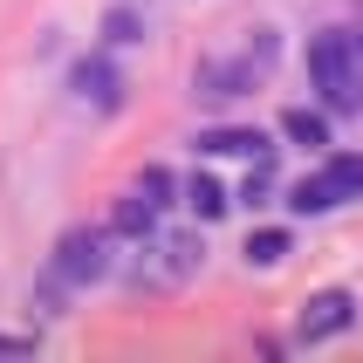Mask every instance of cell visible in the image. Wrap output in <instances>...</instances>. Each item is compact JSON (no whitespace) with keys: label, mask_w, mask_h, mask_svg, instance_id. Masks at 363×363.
<instances>
[{"label":"cell","mask_w":363,"mask_h":363,"mask_svg":"<svg viewBox=\"0 0 363 363\" xmlns=\"http://www.w3.org/2000/svg\"><path fill=\"white\" fill-rule=\"evenodd\" d=\"M308 82H315L323 110L357 117L363 110V28H329V35L308 41Z\"/></svg>","instance_id":"1"},{"label":"cell","mask_w":363,"mask_h":363,"mask_svg":"<svg viewBox=\"0 0 363 363\" xmlns=\"http://www.w3.org/2000/svg\"><path fill=\"white\" fill-rule=\"evenodd\" d=\"M350 199H363V158L357 151H336L323 172H308V179L288 192L295 213H329V206H350Z\"/></svg>","instance_id":"2"},{"label":"cell","mask_w":363,"mask_h":363,"mask_svg":"<svg viewBox=\"0 0 363 363\" xmlns=\"http://www.w3.org/2000/svg\"><path fill=\"white\" fill-rule=\"evenodd\" d=\"M110 274V240L103 233H89V226H76V233H62L55 247V281L62 288H89Z\"/></svg>","instance_id":"3"},{"label":"cell","mask_w":363,"mask_h":363,"mask_svg":"<svg viewBox=\"0 0 363 363\" xmlns=\"http://www.w3.org/2000/svg\"><path fill=\"white\" fill-rule=\"evenodd\" d=\"M357 323V295L350 288H323V295H308L302 302V343H329V336H343V329Z\"/></svg>","instance_id":"4"},{"label":"cell","mask_w":363,"mask_h":363,"mask_svg":"<svg viewBox=\"0 0 363 363\" xmlns=\"http://www.w3.org/2000/svg\"><path fill=\"white\" fill-rule=\"evenodd\" d=\"M69 82H76V96L96 103V110H117V103H123V76L110 69V55H82Z\"/></svg>","instance_id":"5"},{"label":"cell","mask_w":363,"mask_h":363,"mask_svg":"<svg viewBox=\"0 0 363 363\" xmlns=\"http://www.w3.org/2000/svg\"><path fill=\"white\" fill-rule=\"evenodd\" d=\"M199 151L206 158H261L267 138L261 130H240V123H220V130H199Z\"/></svg>","instance_id":"6"},{"label":"cell","mask_w":363,"mask_h":363,"mask_svg":"<svg viewBox=\"0 0 363 363\" xmlns=\"http://www.w3.org/2000/svg\"><path fill=\"white\" fill-rule=\"evenodd\" d=\"M151 226H158V206H151L138 185H130V192L117 199V213H110V233H123V240H144Z\"/></svg>","instance_id":"7"},{"label":"cell","mask_w":363,"mask_h":363,"mask_svg":"<svg viewBox=\"0 0 363 363\" xmlns=\"http://www.w3.org/2000/svg\"><path fill=\"white\" fill-rule=\"evenodd\" d=\"M288 261V233L281 226H261L254 240H247V267H281Z\"/></svg>","instance_id":"8"},{"label":"cell","mask_w":363,"mask_h":363,"mask_svg":"<svg viewBox=\"0 0 363 363\" xmlns=\"http://www.w3.org/2000/svg\"><path fill=\"white\" fill-rule=\"evenodd\" d=\"M281 130H288L295 144H315V151L329 144V117H323V110H288V117H281Z\"/></svg>","instance_id":"9"},{"label":"cell","mask_w":363,"mask_h":363,"mask_svg":"<svg viewBox=\"0 0 363 363\" xmlns=\"http://www.w3.org/2000/svg\"><path fill=\"white\" fill-rule=\"evenodd\" d=\"M185 199H192V213H199V220H220L226 206H233L220 179H192V185H185Z\"/></svg>","instance_id":"10"},{"label":"cell","mask_w":363,"mask_h":363,"mask_svg":"<svg viewBox=\"0 0 363 363\" xmlns=\"http://www.w3.org/2000/svg\"><path fill=\"white\" fill-rule=\"evenodd\" d=\"M103 41H110V48L138 41V14H130V7H110V14H103Z\"/></svg>","instance_id":"11"},{"label":"cell","mask_w":363,"mask_h":363,"mask_svg":"<svg viewBox=\"0 0 363 363\" xmlns=\"http://www.w3.org/2000/svg\"><path fill=\"white\" fill-rule=\"evenodd\" d=\"M138 192H144V199H151V206L164 213V206H172V172H164V164H151V172L138 179Z\"/></svg>","instance_id":"12"},{"label":"cell","mask_w":363,"mask_h":363,"mask_svg":"<svg viewBox=\"0 0 363 363\" xmlns=\"http://www.w3.org/2000/svg\"><path fill=\"white\" fill-rule=\"evenodd\" d=\"M267 192H274V164H267V151H261V158H254V179H247V192H240V199H247V206H261Z\"/></svg>","instance_id":"13"},{"label":"cell","mask_w":363,"mask_h":363,"mask_svg":"<svg viewBox=\"0 0 363 363\" xmlns=\"http://www.w3.org/2000/svg\"><path fill=\"white\" fill-rule=\"evenodd\" d=\"M28 350H35L28 336H0V357H28Z\"/></svg>","instance_id":"14"}]
</instances>
